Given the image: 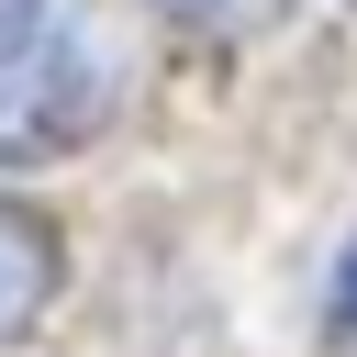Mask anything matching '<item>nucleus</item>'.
Returning a JSON list of instances; mask_svg holds the SVG:
<instances>
[{
    "label": "nucleus",
    "mask_w": 357,
    "mask_h": 357,
    "mask_svg": "<svg viewBox=\"0 0 357 357\" xmlns=\"http://www.w3.org/2000/svg\"><path fill=\"white\" fill-rule=\"evenodd\" d=\"M45 301H56V234H45V212L0 201V346H11Z\"/></svg>",
    "instance_id": "2"
},
{
    "label": "nucleus",
    "mask_w": 357,
    "mask_h": 357,
    "mask_svg": "<svg viewBox=\"0 0 357 357\" xmlns=\"http://www.w3.org/2000/svg\"><path fill=\"white\" fill-rule=\"evenodd\" d=\"M324 324L357 346V245H346V268H335V290H324Z\"/></svg>",
    "instance_id": "4"
},
{
    "label": "nucleus",
    "mask_w": 357,
    "mask_h": 357,
    "mask_svg": "<svg viewBox=\"0 0 357 357\" xmlns=\"http://www.w3.org/2000/svg\"><path fill=\"white\" fill-rule=\"evenodd\" d=\"M346 11H357V0H346Z\"/></svg>",
    "instance_id": "5"
},
{
    "label": "nucleus",
    "mask_w": 357,
    "mask_h": 357,
    "mask_svg": "<svg viewBox=\"0 0 357 357\" xmlns=\"http://www.w3.org/2000/svg\"><path fill=\"white\" fill-rule=\"evenodd\" d=\"M123 112V45L100 0H0V167L78 156Z\"/></svg>",
    "instance_id": "1"
},
{
    "label": "nucleus",
    "mask_w": 357,
    "mask_h": 357,
    "mask_svg": "<svg viewBox=\"0 0 357 357\" xmlns=\"http://www.w3.org/2000/svg\"><path fill=\"white\" fill-rule=\"evenodd\" d=\"M167 22H190V33H268L290 0H156Z\"/></svg>",
    "instance_id": "3"
}]
</instances>
